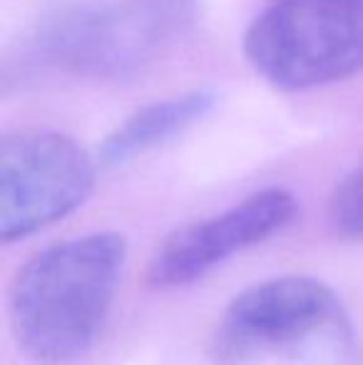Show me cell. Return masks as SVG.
<instances>
[{"instance_id": "5b68a950", "label": "cell", "mask_w": 363, "mask_h": 365, "mask_svg": "<svg viewBox=\"0 0 363 365\" xmlns=\"http://www.w3.org/2000/svg\"><path fill=\"white\" fill-rule=\"evenodd\" d=\"M97 164L70 135L18 130L0 140V239H28L80 209L95 189Z\"/></svg>"}, {"instance_id": "ba28073f", "label": "cell", "mask_w": 363, "mask_h": 365, "mask_svg": "<svg viewBox=\"0 0 363 365\" xmlns=\"http://www.w3.org/2000/svg\"><path fill=\"white\" fill-rule=\"evenodd\" d=\"M329 221L341 236L363 241V167L354 169L329 199Z\"/></svg>"}, {"instance_id": "6da1fadb", "label": "cell", "mask_w": 363, "mask_h": 365, "mask_svg": "<svg viewBox=\"0 0 363 365\" xmlns=\"http://www.w3.org/2000/svg\"><path fill=\"white\" fill-rule=\"evenodd\" d=\"M125 259V239L112 231L35 254L10 289V328L25 356L58 365L88 353L112 311Z\"/></svg>"}, {"instance_id": "8992f818", "label": "cell", "mask_w": 363, "mask_h": 365, "mask_svg": "<svg viewBox=\"0 0 363 365\" xmlns=\"http://www.w3.org/2000/svg\"><path fill=\"white\" fill-rule=\"evenodd\" d=\"M299 214L289 189L269 187L209 219L177 229L152 256L147 281L155 289H180L207 276L232 256L264 244Z\"/></svg>"}, {"instance_id": "7a4b0ae2", "label": "cell", "mask_w": 363, "mask_h": 365, "mask_svg": "<svg viewBox=\"0 0 363 365\" xmlns=\"http://www.w3.org/2000/svg\"><path fill=\"white\" fill-rule=\"evenodd\" d=\"M194 15V0H122L55 10L20 43V75L65 70L97 80H125L150 65Z\"/></svg>"}, {"instance_id": "3957f363", "label": "cell", "mask_w": 363, "mask_h": 365, "mask_svg": "<svg viewBox=\"0 0 363 365\" xmlns=\"http://www.w3.org/2000/svg\"><path fill=\"white\" fill-rule=\"evenodd\" d=\"M329 346L351 358L356 333L339 293L314 276H276L232 298L212 333L217 365H247L259 358L306 353Z\"/></svg>"}, {"instance_id": "52a82bcc", "label": "cell", "mask_w": 363, "mask_h": 365, "mask_svg": "<svg viewBox=\"0 0 363 365\" xmlns=\"http://www.w3.org/2000/svg\"><path fill=\"white\" fill-rule=\"evenodd\" d=\"M214 105H217L214 92L192 90L140 107L105 137L97 159L105 167L127 164L130 159L175 140L177 135L202 122L214 110Z\"/></svg>"}, {"instance_id": "277c9868", "label": "cell", "mask_w": 363, "mask_h": 365, "mask_svg": "<svg viewBox=\"0 0 363 365\" xmlns=\"http://www.w3.org/2000/svg\"><path fill=\"white\" fill-rule=\"evenodd\" d=\"M252 70L279 92L363 73V0H274L244 35Z\"/></svg>"}]
</instances>
